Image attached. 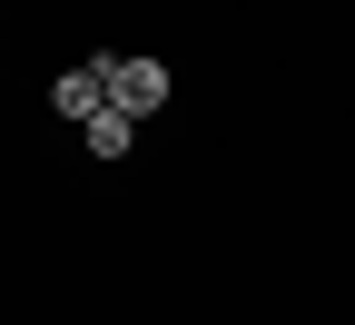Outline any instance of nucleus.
Returning a JSON list of instances; mask_svg holds the SVG:
<instances>
[{
  "instance_id": "nucleus-1",
  "label": "nucleus",
  "mask_w": 355,
  "mask_h": 325,
  "mask_svg": "<svg viewBox=\"0 0 355 325\" xmlns=\"http://www.w3.org/2000/svg\"><path fill=\"white\" fill-rule=\"evenodd\" d=\"M109 109H119V118L168 109V60H109Z\"/></svg>"
},
{
  "instance_id": "nucleus-2",
  "label": "nucleus",
  "mask_w": 355,
  "mask_h": 325,
  "mask_svg": "<svg viewBox=\"0 0 355 325\" xmlns=\"http://www.w3.org/2000/svg\"><path fill=\"white\" fill-rule=\"evenodd\" d=\"M50 99H60V118H99V109H109V60H79Z\"/></svg>"
},
{
  "instance_id": "nucleus-3",
  "label": "nucleus",
  "mask_w": 355,
  "mask_h": 325,
  "mask_svg": "<svg viewBox=\"0 0 355 325\" xmlns=\"http://www.w3.org/2000/svg\"><path fill=\"white\" fill-rule=\"evenodd\" d=\"M128 138H139V118L99 109V118H89V158H128Z\"/></svg>"
}]
</instances>
